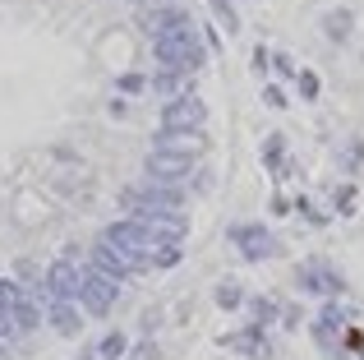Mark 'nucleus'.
<instances>
[{"label": "nucleus", "instance_id": "obj_1", "mask_svg": "<svg viewBox=\"0 0 364 360\" xmlns=\"http://www.w3.org/2000/svg\"><path fill=\"white\" fill-rule=\"evenodd\" d=\"M116 291H120V282L107 277V272H97L88 263V268H83V282H79V309L92 314V319H102L111 305H116Z\"/></svg>", "mask_w": 364, "mask_h": 360}, {"label": "nucleus", "instance_id": "obj_2", "mask_svg": "<svg viewBox=\"0 0 364 360\" xmlns=\"http://www.w3.org/2000/svg\"><path fill=\"white\" fill-rule=\"evenodd\" d=\"M79 282H83L79 263L55 259V263H46V272H42V296L46 300H79Z\"/></svg>", "mask_w": 364, "mask_h": 360}, {"label": "nucleus", "instance_id": "obj_3", "mask_svg": "<svg viewBox=\"0 0 364 360\" xmlns=\"http://www.w3.org/2000/svg\"><path fill=\"white\" fill-rule=\"evenodd\" d=\"M46 324H51L60 337H79V328H83L79 300H46Z\"/></svg>", "mask_w": 364, "mask_h": 360}, {"label": "nucleus", "instance_id": "obj_4", "mask_svg": "<svg viewBox=\"0 0 364 360\" xmlns=\"http://www.w3.org/2000/svg\"><path fill=\"white\" fill-rule=\"evenodd\" d=\"M88 263L97 272H107V277H124V272H129V263H124V254L116 250V245H107V240H97V245H88Z\"/></svg>", "mask_w": 364, "mask_h": 360}, {"label": "nucleus", "instance_id": "obj_5", "mask_svg": "<svg viewBox=\"0 0 364 360\" xmlns=\"http://www.w3.org/2000/svg\"><path fill=\"white\" fill-rule=\"evenodd\" d=\"M157 55L166 65H198V51H194V42L189 37H180V33H171V37H157Z\"/></svg>", "mask_w": 364, "mask_h": 360}, {"label": "nucleus", "instance_id": "obj_6", "mask_svg": "<svg viewBox=\"0 0 364 360\" xmlns=\"http://www.w3.org/2000/svg\"><path fill=\"white\" fill-rule=\"evenodd\" d=\"M9 314H14V328H18V337H23V333H33V328L46 319V309H37V300H28V296H23L14 309H9Z\"/></svg>", "mask_w": 364, "mask_h": 360}, {"label": "nucleus", "instance_id": "obj_7", "mask_svg": "<svg viewBox=\"0 0 364 360\" xmlns=\"http://www.w3.org/2000/svg\"><path fill=\"white\" fill-rule=\"evenodd\" d=\"M198 120H203V107H198V102H176V107H166L171 129H189V125H198Z\"/></svg>", "mask_w": 364, "mask_h": 360}, {"label": "nucleus", "instance_id": "obj_8", "mask_svg": "<svg viewBox=\"0 0 364 360\" xmlns=\"http://www.w3.org/2000/svg\"><path fill=\"white\" fill-rule=\"evenodd\" d=\"M148 171H152V180H176L180 171H185V166H180L176 157H161V153H152V157H148Z\"/></svg>", "mask_w": 364, "mask_h": 360}, {"label": "nucleus", "instance_id": "obj_9", "mask_svg": "<svg viewBox=\"0 0 364 360\" xmlns=\"http://www.w3.org/2000/svg\"><path fill=\"white\" fill-rule=\"evenodd\" d=\"M28 296V291L23 287H18V282H9V277H0V305H9V309H14L18 305V300H23Z\"/></svg>", "mask_w": 364, "mask_h": 360}, {"label": "nucleus", "instance_id": "obj_10", "mask_svg": "<svg viewBox=\"0 0 364 360\" xmlns=\"http://www.w3.org/2000/svg\"><path fill=\"white\" fill-rule=\"evenodd\" d=\"M116 356H124V337H120V333L102 337V346H97V360H116Z\"/></svg>", "mask_w": 364, "mask_h": 360}, {"label": "nucleus", "instance_id": "obj_11", "mask_svg": "<svg viewBox=\"0 0 364 360\" xmlns=\"http://www.w3.org/2000/svg\"><path fill=\"white\" fill-rule=\"evenodd\" d=\"M9 337H18V328H14V314H9V305H0V342H9Z\"/></svg>", "mask_w": 364, "mask_h": 360}, {"label": "nucleus", "instance_id": "obj_12", "mask_svg": "<svg viewBox=\"0 0 364 360\" xmlns=\"http://www.w3.org/2000/svg\"><path fill=\"white\" fill-rule=\"evenodd\" d=\"M116 88H120V92H139V88H143V79H139V74H120Z\"/></svg>", "mask_w": 364, "mask_h": 360}, {"label": "nucleus", "instance_id": "obj_13", "mask_svg": "<svg viewBox=\"0 0 364 360\" xmlns=\"http://www.w3.org/2000/svg\"><path fill=\"white\" fill-rule=\"evenodd\" d=\"M129 360H157V346H152V342L134 346V351H129Z\"/></svg>", "mask_w": 364, "mask_h": 360}, {"label": "nucleus", "instance_id": "obj_14", "mask_svg": "<svg viewBox=\"0 0 364 360\" xmlns=\"http://www.w3.org/2000/svg\"><path fill=\"white\" fill-rule=\"evenodd\" d=\"M0 360H9V342H0Z\"/></svg>", "mask_w": 364, "mask_h": 360}]
</instances>
